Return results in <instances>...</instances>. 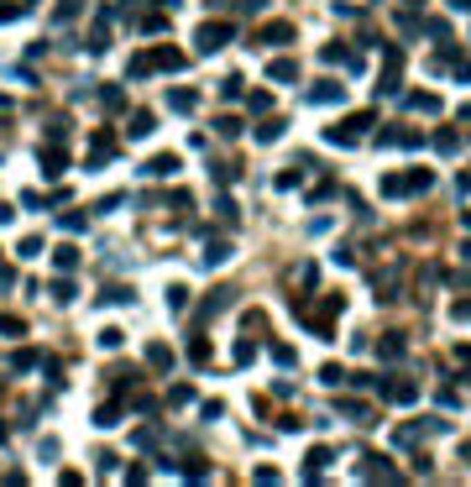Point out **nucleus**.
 <instances>
[{"instance_id": "f257e3e1", "label": "nucleus", "mask_w": 471, "mask_h": 487, "mask_svg": "<svg viewBox=\"0 0 471 487\" xmlns=\"http://www.w3.org/2000/svg\"><path fill=\"white\" fill-rule=\"evenodd\" d=\"M429 184H435V173H429V168H414V173H388V179H382V194H388V200H409V194H424Z\"/></svg>"}, {"instance_id": "f03ea898", "label": "nucleus", "mask_w": 471, "mask_h": 487, "mask_svg": "<svg viewBox=\"0 0 471 487\" xmlns=\"http://www.w3.org/2000/svg\"><path fill=\"white\" fill-rule=\"evenodd\" d=\"M366 126H377V116H372V110H356V116H346L341 126L325 131V142H330V147H356V142L366 136Z\"/></svg>"}, {"instance_id": "7ed1b4c3", "label": "nucleus", "mask_w": 471, "mask_h": 487, "mask_svg": "<svg viewBox=\"0 0 471 487\" xmlns=\"http://www.w3.org/2000/svg\"><path fill=\"white\" fill-rule=\"evenodd\" d=\"M194 42H199V53H220L225 42H236V21H204Z\"/></svg>"}, {"instance_id": "20e7f679", "label": "nucleus", "mask_w": 471, "mask_h": 487, "mask_svg": "<svg viewBox=\"0 0 471 487\" xmlns=\"http://www.w3.org/2000/svg\"><path fill=\"white\" fill-rule=\"evenodd\" d=\"M377 393L388 398V404H419V382H409V378H377Z\"/></svg>"}, {"instance_id": "39448f33", "label": "nucleus", "mask_w": 471, "mask_h": 487, "mask_svg": "<svg viewBox=\"0 0 471 487\" xmlns=\"http://www.w3.org/2000/svg\"><path fill=\"white\" fill-rule=\"evenodd\" d=\"M356 477H366V482H398L403 472L388 461V456H377V451H372V456H362V461H356Z\"/></svg>"}, {"instance_id": "423d86ee", "label": "nucleus", "mask_w": 471, "mask_h": 487, "mask_svg": "<svg viewBox=\"0 0 471 487\" xmlns=\"http://www.w3.org/2000/svg\"><path fill=\"white\" fill-rule=\"evenodd\" d=\"M403 48H382V79H377V89H382V95H398L403 89Z\"/></svg>"}, {"instance_id": "0eeeda50", "label": "nucleus", "mask_w": 471, "mask_h": 487, "mask_svg": "<svg viewBox=\"0 0 471 487\" xmlns=\"http://www.w3.org/2000/svg\"><path fill=\"white\" fill-rule=\"evenodd\" d=\"M184 53H178V48H152V53H147V69H152V73H178V69H184Z\"/></svg>"}, {"instance_id": "6e6552de", "label": "nucleus", "mask_w": 471, "mask_h": 487, "mask_svg": "<svg viewBox=\"0 0 471 487\" xmlns=\"http://www.w3.org/2000/svg\"><path fill=\"white\" fill-rule=\"evenodd\" d=\"M37 157H42V168H47V173H53V179H58L63 168H69V152H63V147H58V136H47V142L37 147Z\"/></svg>"}, {"instance_id": "1a4fd4ad", "label": "nucleus", "mask_w": 471, "mask_h": 487, "mask_svg": "<svg viewBox=\"0 0 471 487\" xmlns=\"http://www.w3.org/2000/svg\"><path fill=\"white\" fill-rule=\"evenodd\" d=\"M341 100H346V84H335V79H319L309 89V105H341Z\"/></svg>"}, {"instance_id": "9d476101", "label": "nucleus", "mask_w": 471, "mask_h": 487, "mask_svg": "<svg viewBox=\"0 0 471 487\" xmlns=\"http://www.w3.org/2000/svg\"><path fill=\"white\" fill-rule=\"evenodd\" d=\"M173 173H178V157L173 152H157V157L141 163V179H173Z\"/></svg>"}, {"instance_id": "9b49d317", "label": "nucleus", "mask_w": 471, "mask_h": 487, "mask_svg": "<svg viewBox=\"0 0 471 487\" xmlns=\"http://www.w3.org/2000/svg\"><path fill=\"white\" fill-rule=\"evenodd\" d=\"M294 42V21H267L262 26V48H288Z\"/></svg>"}, {"instance_id": "f8f14e48", "label": "nucleus", "mask_w": 471, "mask_h": 487, "mask_svg": "<svg viewBox=\"0 0 471 487\" xmlns=\"http://www.w3.org/2000/svg\"><path fill=\"white\" fill-rule=\"evenodd\" d=\"M377 142H382V147H409V152H414V147H424V136H419V131H409V126H393V131H382V136H377Z\"/></svg>"}, {"instance_id": "ddd939ff", "label": "nucleus", "mask_w": 471, "mask_h": 487, "mask_svg": "<svg viewBox=\"0 0 471 487\" xmlns=\"http://www.w3.org/2000/svg\"><path fill=\"white\" fill-rule=\"evenodd\" d=\"M110 157H116V136H110V131H100V136H94V147H89V168H105Z\"/></svg>"}, {"instance_id": "4468645a", "label": "nucleus", "mask_w": 471, "mask_h": 487, "mask_svg": "<svg viewBox=\"0 0 471 487\" xmlns=\"http://www.w3.org/2000/svg\"><path fill=\"white\" fill-rule=\"evenodd\" d=\"M403 351H409V341H403V330H388L382 341H377V357H382V362H398Z\"/></svg>"}, {"instance_id": "2eb2a0df", "label": "nucleus", "mask_w": 471, "mask_h": 487, "mask_svg": "<svg viewBox=\"0 0 471 487\" xmlns=\"http://www.w3.org/2000/svg\"><path fill=\"white\" fill-rule=\"evenodd\" d=\"M231 294H236V288H215V294L199 304V325H204V320H215V315H220V309L231 304Z\"/></svg>"}, {"instance_id": "dca6fc26", "label": "nucleus", "mask_w": 471, "mask_h": 487, "mask_svg": "<svg viewBox=\"0 0 471 487\" xmlns=\"http://www.w3.org/2000/svg\"><path fill=\"white\" fill-rule=\"evenodd\" d=\"M267 79H272V84H294V79H299V63H294V58H272V63H267Z\"/></svg>"}, {"instance_id": "f3484780", "label": "nucleus", "mask_w": 471, "mask_h": 487, "mask_svg": "<svg viewBox=\"0 0 471 487\" xmlns=\"http://www.w3.org/2000/svg\"><path fill=\"white\" fill-rule=\"evenodd\" d=\"M168 110L188 116V110H199V95H194V89H168Z\"/></svg>"}, {"instance_id": "a211bd4d", "label": "nucleus", "mask_w": 471, "mask_h": 487, "mask_svg": "<svg viewBox=\"0 0 471 487\" xmlns=\"http://www.w3.org/2000/svg\"><path fill=\"white\" fill-rule=\"evenodd\" d=\"M325 461H330V445H314V451L304 456V477H309V482H314V477L325 472Z\"/></svg>"}, {"instance_id": "6ab92c4d", "label": "nucleus", "mask_w": 471, "mask_h": 487, "mask_svg": "<svg viewBox=\"0 0 471 487\" xmlns=\"http://www.w3.org/2000/svg\"><path fill=\"white\" fill-rule=\"evenodd\" d=\"M147 367H157V372H168V367H173V351H168V346H163V341H152V346H147Z\"/></svg>"}, {"instance_id": "aec40b11", "label": "nucleus", "mask_w": 471, "mask_h": 487, "mask_svg": "<svg viewBox=\"0 0 471 487\" xmlns=\"http://www.w3.org/2000/svg\"><path fill=\"white\" fill-rule=\"evenodd\" d=\"M429 142H435V152H461V131H450V126H440L435 136H429Z\"/></svg>"}, {"instance_id": "412c9836", "label": "nucleus", "mask_w": 471, "mask_h": 487, "mask_svg": "<svg viewBox=\"0 0 471 487\" xmlns=\"http://www.w3.org/2000/svg\"><path fill=\"white\" fill-rule=\"evenodd\" d=\"M283 131H288V121H283V116H272V121H262V126H257V142H278Z\"/></svg>"}, {"instance_id": "4be33fe9", "label": "nucleus", "mask_w": 471, "mask_h": 487, "mask_svg": "<svg viewBox=\"0 0 471 487\" xmlns=\"http://www.w3.org/2000/svg\"><path fill=\"white\" fill-rule=\"evenodd\" d=\"M335 409H341V414H351L356 425H377V419H372V409H366V404H351V398H341Z\"/></svg>"}, {"instance_id": "5701e85b", "label": "nucleus", "mask_w": 471, "mask_h": 487, "mask_svg": "<svg viewBox=\"0 0 471 487\" xmlns=\"http://www.w3.org/2000/svg\"><path fill=\"white\" fill-rule=\"evenodd\" d=\"M131 299H136V294H131L126 283H105V294H100V304H131Z\"/></svg>"}, {"instance_id": "b1692460", "label": "nucleus", "mask_w": 471, "mask_h": 487, "mask_svg": "<svg viewBox=\"0 0 471 487\" xmlns=\"http://www.w3.org/2000/svg\"><path fill=\"white\" fill-rule=\"evenodd\" d=\"M188 362H194V367L210 362V341H204V335H188Z\"/></svg>"}, {"instance_id": "393cba45", "label": "nucleus", "mask_w": 471, "mask_h": 487, "mask_svg": "<svg viewBox=\"0 0 471 487\" xmlns=\"http://www.w3.org/2000/svg\"><path fill=\"white\" fill-rule=\"evenodd\" d=\"M152 126H157V121H152V110H131V126H126V131H131V136H147Z\"/></svg>"}, {"instance_id": "a878e982", "label": "nucleus", "mask_w": 471, "mask_h": 487, "mask_svg": "<svg viewBox=\"0 0 471 487\" xmlns=\"http://www.w3.org/2000/svg\"><path fill=\"white\" fill-rule=\"evenodd\" d=\"M100 105H105V110H126V89L105 84V89H100Z\"/></svg>"}, {"instance_id": "bb28decb", "label": "nucleus", "mask_w": 471, "mask_h": 487, "mask_svg": "<svg viewBox=\"0 0 471 487\" xmlns=\"http://www.w3.org/2000/svg\"><path fill=\"white\" fill-rule=\"evenodd\" d=\"M53 262H58V273H73V267H79V251H73L69 241H63V247L53 251Z\"/></svg>"}, {"instance_id": "cd10ccee", "label": "nucleus", "mask_w": 471, "mask_h": 487, "mask_svg": "<svg viewBox=\"0 0 471 487\" xmlns=\"http://www.w3.org/2000/svg\"><path fill=\"white\" fill-rule=\"evenodd\" d=\"M94 425H100V430L121 425V404H100V409H94Z\"/></svg>"}, {"instance_id": "c85d7f7f", "label": "nucleus", "mask_w": 471, "mask_h": 487, "mask_svg": "<svg viewBox=\"0 0 471 487\" xmlns=\"http://www.w3.org/2000/svg\"><path fill=\"white\" fill-rule=\"evenodd\" d=\"M94 341H100V351H121V341H126V330H116V325H110V330H100Z\"/></svg>"}, {"instance_id": "c756f323", "label": "nucleus", "mask_w": 471, "mask_h": 487, "mask_svg": "<svg viewBox=\"0 0 471 487\" xmlns=\"http://www.w3.org/2000/svg\"><path fill=\"white\" fill-rule=\"evenodd\" d=\"M0 335H11V341L26 335V320H21V315H0Z\"/></svg>"}, {"instance_id": "7c9ffc66", "label": "nucleus", "mask_w": 471, "mask_h": 487, "mask_svg": "<svg viewBox=\"0 0 471 487\" xmlns=\"http://www.w3.org/2000/svg\"><path fill=\"white\" fill-rule=\"evenodd\" d=\"M251 357H257V346H251V341H236L231 346V362H236V367H247Z\"/></svg>"}, {"instance_id": "2f4dec72", "label": "nucleus", "mask_w": 471, "mask_h": 487, "mask_svg": "<svg viewBox=\"0 0 471 487\" xmlns=\"http://www.w3.org/2000/svg\"><path fill=\"white\" fill-rule=\"evenodd\" d=\"M163 26H168V11H163V6H157V11H147V16H141V32H163Z\"/></svg>"}, {"instance_id": "473e14b6", "label": "nucleus", "mask_w": 471, "mask_h": 487, "mask_svg": "<svg viewBox=\"0 0 471 487\" xmlns=\"http://www.w3.org/2000/svg\"><path fill=\"white\" fill-rule=\"evenodd\" d=\"M215 131L220 136H241V116H215Z\"/></svg>"}, {"instance_id": "72a5a7b5", "label": "nucleus", "mask_w": 471, "mask_h": 487, "mask_svg": "<svg viewBox=\"0 0 471 487\" xmlns=\"http://www.w3.org/2000/svg\"><path fill=\"white\" fill-rule=\"evenodd\" d=\"M73 294H79L73 278H58V283H53V299H58V304H73Z\"/></svg>"}, {"instance_id": "f704fd0d", "label": "nucleus", "mask_w": 471, "mask_h": 487, "mask_svg": "<svg viewBox=\"0 0 471 487\" xmlns=\"http://www.w3.org/2000/svg\"><path fill=\"white\" fill-rule=\"evenodd\" d=\"M184 304H188V288L173 283V288H168V309H173V315H184Z\"/></svg>"}, {"instance_id": "c9c22d12", "label": "nucleus", "mask_w": 471, "mask_h": 487, "mask_svg": "<svg viewBox=\"0 0 471 487\" xmlns=\"http://www.w3.org/2000/svg\"><path fill=\"white\" fill-rule=\"evenodd\" d=\"M178 472H184V477H199V482H204V477H210V466H204V461H199V456H188V461H184V466H178Z\"/></svg>"}, {"instance_id": "e433bc0d", "label": "nucleus", "mask_w": 471, "mask_h": 487, "mask_svg": "<svg viewBox=\"0 0 471 487\" xmlns=\"http://www.w3.org/2000/svg\"><path fill=\"white\" fill-rule=\"evenodd\" d=\"M403 105H409V110H440V100L435 95H409Z\"/></svg>"}, {"instance_id": "4c0bfd02", "label": "nucleus", "mask_w": 471, "mask_h": 487, "mask_svg": "<svg viewBox=\"0 0 471 487\" xmlns=\"http://www.w3.org/2000/svg\"><path fill=\"white\" fill-rule=\"evenodd\" d=\"M37 251H42V236H21V247H16V257H37Z\"/></svg>"}, {"instance_id": "58836bf2", "label": "nucleus", "mask_w": 471, "mask_h": 487, "mask_svg": "<svg viewBox=\"0 0 471 487\" xmlns=\"http://www.w3.org/2000/svg\"><path fill=\"white\" fill-rule=\"evenodd\" d=\"M188 398H194V388H188V382H178V388H173V393H168V404H173V409H184V404H188Z\"/></svg>"}, {"instance_id": "ea45409f", "label": "nucleus", "mask_w": 471, "mask_h": 487, "mask_svg": "<svg viewBox=\"0 0 471 487\" xmlns=\"http://www.w3.org/2000/svg\"><path fill=\"white\" fill-rule=\"evenodd\" d=\"M220 100H241V73H231V79L220 84Z\"/></svg>"}, {"instance_id": "a19ab883", "label": "nucleus", "mask_w": 471, "mask_h": 487, "mask_svg": "<svg viewBox=\"0 0 471 487\" xmlns=\"http://www.w3.org/2000/svg\"><path fill=\"white\" fill-rule=\"evenodd\" d=\"M319 382H325V388H335V382H346V372L330 362V367H319Z\"/></svg>"}, {"instance_id": "79ce46f5", "label": "nucleus", "mask_w": 471, "mask_h": 487, "mask_svg": "<svg viewBox=\"0 0 471 487\" xmlns=\"http://www.w3.org/2000/svg\"><path fill=\"white\" fill-rule=\"evenodd\" d=\"M225 257H231V247H225V241H215V247H210V251H204V262H210V267H220V262H225Z\"/></svg>"}, {"instance_id": "37998d69", "label": "nucleus", "mask_w": 471, "mask_h": 487, "mask_svg": "<svg viewBox=\"0 0 471 487\" xmlns=\"http://www.w3.org/2000/svg\"><path fill=\"white\" fill-rule=\"evenodd\" d=\"M272 362H278V367H294V346H278V341H272Z\"/></svg>"}, {"instance_id": "c03bdc74", "label": "nucleus", "mask_w": 471, "mask_h": 487, "mask_svg": "<svg viewBox=\"0 0 471 487\" xmlns=\"http://www.w3.org/2000/svg\"><path fill=\"white\" fill-rule=\"evenodd\" d=\"M84 226H89V215H63V231H69V236H79Z\"/></svg>"}, {"instance_id": "a18cd8bd", "label": "nucleus", "mask_w": 471, "mask_h": 487, "mask_svg": "<svg viewBox=\"0 0 471 487\" xmlns=\"http://www.w3.org/2000/svg\"><path fill=\"white\" fill-rule=\"evenodd\" d=\"M299 179H304V173H299V168H288V173H278L272 184H278V189H299Z\"/></svg>"}, {"instance_id": "49530a36", "label": "nucleus", "mask_w": 471, "mask_h": 487, "mask_svg": "<svg viewBox=\"0 0 471 487\" xmlns=\"http://www.w3.org/2000/svg\"><path fill=\"white\" fill-rule=\"evenodd\" d=\"M346 58H351V53H346L341 42H330V48H325V63H346Z\"/></svg>"}, {"instance_id": "de8ad7c7", "label": "nucleus", "mask_w": 471, "mask_h": 487, "mask_svg": "<svg viewBox=\"0 0 471 487\" xmlns=\"http://www.w3.org/2000/svg\"><path fill=\"white\" fill-rule=\"evenodd\" d=\"M251 482H262V487H272V482H278V472H272V466H257V472H251Z\"/></svg>"}, {"instance_id": "09e8293b", "label": "nucleus", "mask_w": 471, "mask_h": 487, "mask_svg": "<svg viewBox=\"0 0 471 487\" xmlns=\"http://www.w3.org/2000/svg\"><path fill=\"white\" fill-rule=\"evenodd\" d=\"M21 16V6H11V0H0V21H16Z\"/></svg>"}, {"instance_id": "8fccbe9b", "label": "nucleus", "mask_w": 471, "mask_h": 487, "mask_svg": "<svg viewBox=\"0 0 471 487\" xmlns=\"http://www.w3.org/2000/svg\"><path fill=\"white\" fill-rule=\"evenodd\" d=\"M398 11H409V16H414V11H424V0H398Z\"/></svg>"}, {"instance_id": "3c124183", "label": "nucleus", "mask_w": 471, "mask_h": 487, "mask_svg": "<svg viewBox=\"0 0 471 487\" xmlns=\"http://www.w3.org/2000/svg\"><path fill=\"white\" fill-rule=\"evenodd\" d=\"M16 283V273H11V267H0V288H11Z\"/></svg>"}, {"instance_id": "603ef678", "label": "nucleus", "mask_w": 471, "mask_h": 487, "mask_svg": "<svg viewBox=\"0 0 471 487\" xmlns=\"http://www.w3.org/2000/svg\"><path fill=\"white\" fill-rule=\"evenodd\" d=\"M450 11H471V0H450Z\"/></svg>"}, {"instance_id": "864d4df0", "label": "nucleus", "mask_w": 471, "mask_h": 487, "mask_svg": "<svg viewBox=\"0 0 471 487\" xmlns=\"http://www.w3.org/2000/svg\"><path fill=\"white\" fill-rule=\"evenodd\" d=\"M152 6H163V11H173V6H178V0H152Z\"/></svg>"}, {"instance_id": "5fc2aeb1", "label": "nucleus", "mask_w": 471, "mask_h": 487, "mask_svg": "<svg viewBox=\"0 0 471 487\" xmlns=\"http://www.w3.org/2000/svg\"><path fill=\"white\" fill-rule=\"evenodd\" d=\"M461 461H471V440H466V445H461Z\"/></svg>"}, {"instance_id": "6e6d98bb", "label": "nucleus", "mask_w": 471, "mask_h": 487, "mask_svg": "<svg viewBox=\"0 0 471 487\" xmlns=\"http://www.w3.org/2000/svg\"><path fill=\"white\" fill-rule=\"evenodd\" d=\"M461 226H466V231H471V210H466V215H461Z\"/></svg>"}, {"instance_id": "4d7b16f0", "label": "nucleus", "mask_w": 471, "mask_h": 487, "mask_svg": "<svg viewBox=\"0 0 471 487\" xmlns=\"http://www.w3.org/2000/svg\"><path fill=\"white\" fill-rule=\"evenodd\" d=\"M461 257H466V262H471V241H466V247H461Z\"/></svg>"}, {"instance_id": "13d9d810", "label": "nucleus", "mask_w": 471, "mask_h": 487, "mask_svg": "<svg viewBox=\"0 0 471 487\" xmlns=\"http://www.w3.org/2000/svg\"><path fill=\"white\" fill-rule=\"evenodd\" d=\"M0 445H6V425H0Z\"/></svg>"}, {"instance_id": "bf43d9fd", "label": "nucleus", "mask_w": 471, "mask_h": 487, "mask_svg": "<svg viewBox=\"0 0 471 487\" xmlns=\"http://www.w3.org/2000/svg\"><path fill=\"white\" fill-rule=\"evenodd\" d=\"M26 6H32V0H26Z\"/></svg>"}]
</instances>
